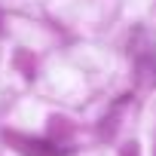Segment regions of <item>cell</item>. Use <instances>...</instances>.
Wrapping results in <instances>:
<instances>
[{
	"mask_svg": "<svg viewBox=\"0 0 156 156\" xmlns=\"http://www.w3.org/2000/svg\"><path fill=\"white\" fill-rule=\"evenodd\" d=\"M122 156H138V144L132 141V144H126V150H122Z\"/></svg>",
	"mask_w": 156,
	"mask_h": 156,
	"instance_id": "3",
	"label": "cell"
},
{
	"mask_svg": "<svg viewBox=\"0 0 156 156\" xmlns=\"http://www.w3.org/2000/svg\"><path fill=\"white\" fill-rule=\"evenodd\" d=\"M3 138L9 144H16V150H22L25 156H64V150H58L55 144L40 141V138H28V135H19V132H3Z\"/></svg>",
	"mask_w": 156,
	"mask_h": 156,
	"instance_id": "2",
	"label": "cell"
},
{
	"mask_svg": "<svg viewBox=\"0 0 156 156\" xmlns=\"http://www.w3.org/2000/svg\"><path fill=\"white\" fill-rule=\"evenodd\" d=\"M132 58H135V80L141 89H156V40L147 37V43L141 46V40H132Z\"/></svg>",
	"mask_w": 156,
	"mask_h": 156,
	"instance_id": "1",
	"label": "cell"
},
{
	"mask_svg": "<svg viewBox=\"0 0 156 156\" xmlns=\"http://www.w3.org/2000/svg\"><path fill=\"white\" fill-rule=\"evenodd\" d=\"M153 156H156V141H153Z\"/></svg>",
	"mask_w": 156,
	"mask_h": 156,
	"instance_id": "4",
	"label": "cell"
}]
</instances>
